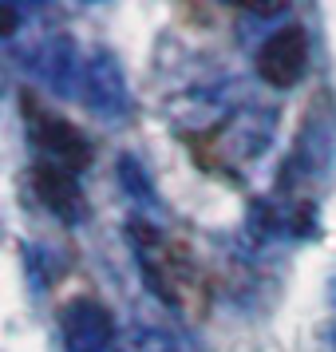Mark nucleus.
<instances>
[{"instance_id": "1", "label": "nucleus", "mask_w": 336, "mask_h": 352, "mask_svg": "<svg viewBox=\"0 0 336 352\" xmlns=\"http://www.w3.org/2000/svg\"><path fill=\"white\" fill-rule=\"evenodd\" d=\"M139 257H143V270L150 277V285L159 297H166L178 309H190V305H202L206 293H202V273L194 265L190 250L182 241L166 238L159 230H146L139 226Z\"/></svg>"}, {"instance_id": "3", "label": "nucleus", "mask_w": 336, "mask_h": 352, "mask_svg": "<svg viewBox=\"0 0 336 352\" xmlns=\"http://www.w3.org/2000/svg\"><path fill=\"white\" fill-rule=\"evenodd\" d=\"M304 67H309V36L301 24H285L257 52V72L273 87H293L304 76Z\"/></svg>"}, {"instance_id": "4", "label": "nucleus", "mask_w": 336, "mask_h": 352, "mask_svg": "<svg viewBox=\"0 0 336 352\" xmlns=\"http://www.w3.org/2000/svg\"><path fill=\"white\" fill-rule=\"evenodd\" d=\"M28 178H32L36 198H40L52 214L71 218V214L83 206V194H80V182H76V170H67V166H60V162H44V159H40L32 170H28Z\"/></svg>"}, {"instance_id": "2", "label": "nucleus", "mask_w": 336, "mask_h": 352, "mask_svg": "<svg viewBox=\"0 0 336 352\" xmlns=\"http://www.w3.org/2000/svg\"><path fill=\"white\" fill-rule=\"evenodd\" d=\"M20 107L28 119V135L32 143L44 151V162H60L67 170H83L91 162V143L80 135V127H71L64 115L48 111L32 91H20Z\"/></svg>"}]
</instances>
